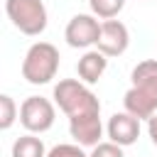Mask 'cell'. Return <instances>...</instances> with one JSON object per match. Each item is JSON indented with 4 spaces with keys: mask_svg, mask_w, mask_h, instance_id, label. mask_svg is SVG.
<instances>
[{
    "mask_svg": "<svg viewBox=\"0 0 157 157\" xmlns=\"http://www.w3.org/2000/svg\"><path fill=\"white\" fill-rule=\"evenodd\" d=\"M130 88L123 96V105L140 120H150L157 113V59L140 61L130 74Z\"/></svg>",
    "mask_w": 157,
    "mask_h": 157,
    "instance_id": "cell-1",
    "label": "cell"
},
{
    "mask_svg": "<svg viewBox=\"0 0 157 157\" xmlns=\"http://www.w3.org/2000/svg\"><path fill=\"white\" fill-rule=\"evenodd\" d=\"M54 103L69 118L83 115V113H101L98 96L81 78H61L54 86Z\"/></svg>",
    "mask_w": 157,
    "mask_h": 157,
    "instance_id": "cell-2",
    "label": "cell"
},
{
    "mask_svg": "<svg viewBox=\"0 0 157 157\" xmlns=\"http://www.w3.org/2000/svg\"><path fill=\"white\" fill-rule=\"evenodd\" d=\"M59 71V49L52 42H34L22 59V78L32 86L49 83Z\"/></svg>",
    "mask_w": 157,
    "mask_h": 157,
    "instance_id": "cell-3",
    "label": "cell"
},
{
    "mask_svg": "<svg viewBox=\"0 0 157 157\" xmlns=\"http://www.w3.org/2000/svg\"><path fill=\"white\" fill-rule=\"evenodd\" d=\"M5 12L10 22L27 37H39L49 22L44 0H5Z\"/></svg>",
    "mask_w": 157,
    "mask_h": 157,
    "instance_id": "cell-4",
    "label": "cell"
},
{
    "mask_svg": "<svg viewBox=\"0 0 157 157\" xmlns=\"http://www.w3.org/2000/svg\"><path fill=\"white\" fill-rule=\"evenodd\" d=\"M56 120V108L49 98L42 96H27L20 105V123L27 132L32 135H42L47 130H52Z\"/></svg>",
    "mask_w": 157,
    "mask_h": 157,
    "instance_id": "cell-5",
    "label": "cell"
},
{
    "mask_svg": "<svg viewBox=\"0 0 157 157\" xmlns=\"http://www.w3.org/2000/svg\"><path fill=\"white\" fill-rule=\"evenodd\" d=\"M98 37H101V22L96 15H86V12L74 15L64 29V39L74 49H88L98 42Z\"/></svg>",
    "mask_w": 157,
    "mask_h": 157,
    "instance_id": "cell-6",
    "label": "cell"
},
{
    "mask_svg": "<svg viewBox=\"0 0 157 157\" xmlns=\"http://www.w3.org/2000/svg\"><path fill=\"white\" fill-rule=\"evenodd\" d=\"M130 32L120 20H103L101 22V37L96 42V49L105 56H120L128 52Z\"/></svg>",
    "mask_w": 157,
    "mask_h": 157,
    "instance_id": "cell-7",
    "label": "cell"
},
{
    "mask_svg": "<svg viewBox=\"0 0 157 157\" xmlns=\"http://www.w3.org/2000/svg\"><path fill=\"white\" fill-rule=\"evenodd\" d=\"M69 132L81 147H96L103 137V123L101 113H83L69 118Z\"/></svg>",
    "mask_w": 157,
    "mask_h": 157,
    "instance_id": "cell-8",
    "label": "cell"
},
{
    "mask_svg": "<svg viewBox=\"0 0 157 157\" xmlns=\"http://www.w3.org/2000/svg\"><path fill=\"white\" fill-rule=\"evenodd\" d=\"M108 137L110 142L120 145V147H128V145H135L137 137H140V118H135L132 113L123 110V113H113L108 118Z\"/></svg>",
    "mask_w": 157,
    "mask_h": 157,
    "instance_id": "cell-9",
    "label": "cell"
},
{
    "mask_svg": "<svg viewBox=\"0 0 157 157\" xmlns=\"http://www.w3.org/2000/svg\"><path fill=\"white\" fill-rule=\"evenodd\" d=\"M105 69H108V56L101 54L98 49H86L83 56H81L78 64H76L78 78H81L86 86H88V83H98L101 76L105 74Z\"/></svg>",
    "mask_w": 157,
    "mask_h": 157,
    "instance_id": "cell-10",
    "label": "cell"
},
{
    "mask_svg": "<svg viewBox=\"0 0 157 157\" xmlns=\"http://www.w3.org/2000/svg\"><path fill=\"white\" fill-rule=\"evenodd\" d=\"M12 157H47V147L37 135L27 132L12 142Z\"/></svg>",
    "mask_w": 157,
    "mask_h": 157,
    "instance_id": "cell-11",
    "label": "cell"
},
{
    "mask_svg": "<svg viewBox=\"0 0 157 157\" xmlns=\"http://www.w3.org/2000/svg\"><path fill=\"white\" fill-rule=\"evenodd\" d=\"M88 5H91V15L101 20H115L123 12L125 0H88Z\"/></svg>",
    "mask_w": 157,
    "mask_h": 157,
    "instance_id": "cell-12",
    "label": "cell"
},
{
    "mask_svg": "<svg viewBox=\"0 0 157 157\" xmlns=\"http://www.w3.org/2000/svg\"><path fill=\"white\" fill-rule=\"evenodd\" d=\"M17 118H20V108L15 105L12 96L2 93L0 96V130H10Z\"/></svg>",
    "mask_w": 157,
    "mask_h": 157,
    "instance_id": "cell-13",
    "label": "cell"
},
{
    "mask_svg": "<svg viewBox=\"0 0 157 157\" xmlns=\"http://www.w3.org/2000/svg\"><path fill=\"white\" fill-rule=\"evenodd\" d=\"M47 157H88V155L81 150V145H69V142H64V145H54V147L47 152Z\"/></svg>",
    "mask_w": 157,
    "mask_h": 157,
    "instance_id": "cell-14",
    "label": "cell"
},
{
    "mask_svg": "<svg viewBox=\"0 0 157 157\" xmlns=\"http://www.w3.org/2000/svg\"><path fill=\"white\" fill-rule=\"evenodd\" d=\"M88 157H125L123 155V147L120 145H115V142H98L93 150H91V155Z\"/></svg>",
    "mask_w": 157,
    "mask_h": 157,
    "instance_id": "cell-15",
    "label": "cell"
},
{
    "mask_svg": "<svg viewBox=\"0 0 157 157\" xmlns=\"http://www.w3.org/2000/svg\"><path fill=\"white\" fill-rule=\"evenodd\" d=\"M147 132H150V140H152V145L157 147V113L147 120Z\"/></svg>",
    "mask_w": 157,
    "mask_h": 157,
    "instance_id": "cell-16",
    "label": "cell"
}]
</instances>
